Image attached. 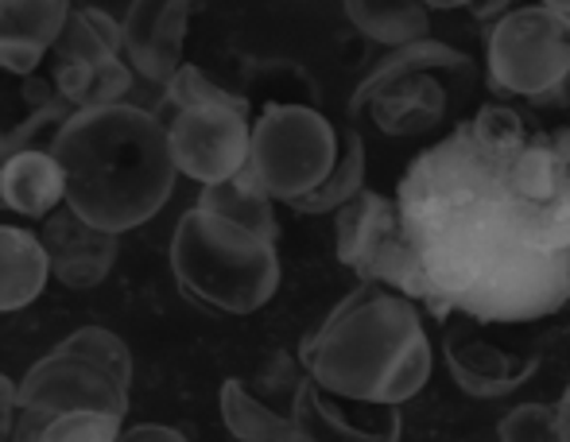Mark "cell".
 Returning <instances> with one entry per match:
<instances>
[{
    "mask_svg": "<svg viewBox=\"0 0 570 442\" xmlns=\"http://www.w3.org/2000/svg\"><path fill=\"white\" fill-rule=\"evenodd\" d=\"M396 206L400 295L431 315L532 326L570 307V164L551 132L501 151L462 120L407 164Z\"/></svg>",
    "mask_w": 570,
    "mask_h": 442,
    "instance_id": "cell-1",
    "label": "cell"
},
{
    "mask_svg": "<svg viewBox=\"0 0 570 442\" xmlns=\"http://www.w3.org/2000/svg\"><path fill=\"white\" fill-rule=\"evenodd\" d=\"M51 156L67 179L70 210L117 237L156 218L179 175L159 112L132 101L75 112L55 132Z\"/></svg>",
    "mask_w": 570,
    "mask_h": 442,
    "instance_id": "cell-2",
    "label": "cell"
},
{
    "mask_svg": "<svg viewBox=\"0 0 570 442\" xmlns=\"http://www.w3.org/2000/svg\"><path fill=\"white\" fill-rule=\"evenodd\" d=\"M299 361L318 389L357 404L400 407L431 381V342L407 295L361 284L311 331Z\"/></svg>",
    "mask_w": 570,
    "mask_h": 442,
    "instance_id": "cell-3",
    "label": "cell"
},
{
    "mask_svg": "<svg viewBox=\"0 0 570 442\" xmlns=\"http://www.w3.org/2000/svg\"><path fill=\"white\" fill-rule=\"evenodd\" d=\"M171 272L190 299L226 315H253L279 292L276 240L198 206L175 225Z\"/></svg>",
    "mask_w": 570,
    "mask_h": 442,
    "instance_id": "cell-4",
    "label": "cell"
},
{
    "mask_svg": "<svg viewBox=\"0 0 570 442\" xmlns=\"http://www.w3.org/2000/svg\"><path fill=\"white\" fill-rule=\"evenodd\" d=\"M473 82V59L451 43L423 39L404 51H389L353 90L350 112L365 117L384 136L431 132L446 120L458 94Z\"/></svg>",
    "mask_w": 570,
    "mask_h": 442,
    "instance_id": "cell-5",
    "label": "cell"
},
{
    "mask_svg": "<svg viewBox=\"0 0 570 442\" xmlns=\"http://www.w3.org/2000/svg\"><path fill=\"white\" fill-rule=\"evenodd\" d=\"M159 120L167 125L179 175L198 187H214L240 175L253 156V109L245 94L214 82L206 70L183 67L164 90Z\"/></svg>",
    "mask_w": 570,
    "mask_h": 442,
    "instance_id": "cell-6",
    "label": "cell"
},
{
    "mask_svg": "<svg viewBox=\"0 0 570 442\" xmlns=\"http://www.w3.org/2000/svg\"><path fill=\"white\" fill-rule=\"evenodd\" d=\"M132 353L106 326L62 337L16 384V412H109L128 415Z\"/></svg>",
    "mask_w": 570,
    "mask_h": 442,
    "instance_id": "cell-7",
    "label": "cell"
},
{
    "mask_svg": "<svg viewBox=\"0 0 570 442\" xmlns=\"http://www.w3.org/2000/svg\"><path fill=\"white\" fill-rule=\"evenodd\" d=\"M489 82L504 98L563 106L570 101V31L548 4L504 8L485 36Z\"/></svg>",
    "mask_w": 570,
    "mask_h": 442,
    "instance_id": "cell-8",
    "label": "cell"
},
{
    "mask_svg": "<svg viewBox=\"0 0 570 442\" xmlns=\"http://www.w3.org/2000/svg\"><path fill=\"white\" fill-rule=\"evenodd\" d=\"M342 159V125L323 109L276 106L253 117L248 171L276 203H299L315 195Z\"/></svg>",
    "mask_w": 570,
    "mask_h": 442,
    "instance_id": "cell-9",
    "label": "cell"
},
{
    "mask_svg": "<svg viewBox=\"0 0 570 442\" xmlns=\"http://www.w3.org/2000/svg\"><path fill=\"white\" fill-rule=\"evenodd\" d=\"M47 70L51 90L75 112L125 106L136 86L120 47V23L90 4H70V20L55 51L47 55Z\"/></svg>",
    "mask_w": 570,
    "mask_h": 442,
    "instance_id": "cell-10",
    "label": "cell"
},
{
    "mask_svg": "<svg viewBox=\"0 0 570 442\" xmlns=\"http://www.w3.org/2000/svg\"><path fill=\"white\" fill-rule=\"evenodd\" d=\"M443 361L465 396L501 400L540 373V342L528 326H497L454 315L443 331Z\"/></svg>",
    "mask_w": 570,
    "mask_h": 442,
    "instance_id": "cell-11",
    "label": "cell"
},
{
    "mask_svg": "<svg viewBox=\"0 0 570 442\" xmlns=\"http://www.w3.org/2000/svg\"><path fill=\"white\" fill-rule=\"evenodd\" d=\"M334 248L338 261L361 284H381L400 292L407 272V240L400 222L396 198H384L376 190H361L350 206L338 210L334 222Z\"/></svg>",
    "mask_w": 570,
    "mask_h": 442,
    "instance_id": "cell-12",
    "label": "cell"
},
{
    "mask_svg": "<svg viewBox=\"0 0 570 442\" xmlns=\"http://www.w3.org/2000/svg\"><path fill=\"white\" fill-rule=\"evenodd\" d=\"M195 8L187 0H136L128 4L125 20H120V47H125V62L132 67L136 78L148 86L175 82L187 62H183V39H187V23Z\"/></svg>",
    "mask_w": 570,
    "mask_h": 442,
    "instance_id": "cell-13",
    "label": "cell"
},
{
    "mask_svg": "<svg viewBox=\"0 0 570 442\" xmlns=\"http://www.w3.org/2000/svg\"><path fill=\"white\" fill-rule=\"evenodd\" d=\"M400 431H404L400 407L342 400L307 381L295 400L287 442H400Z\"/></svg>",
    "mask_w": 570,
    "mask_h": 442,
    "instance_id": "cell-14",
    "label": "cell"
},
{
    "mask_svg": "<svg viewBox=\"0 0 570 442\" xmlns=\"http://www.w3.org/2000/svg\"><path fill=\"white\" fill-rule=\"evenodd\" d=\"M39 240L47 248V261L59 284H67L70 292H90L101 279L114 272L117 264V233H106L86 218H78L70 206L55 210L51 218L39 225Z\"/></svg>",
    "mask_w": 570,
    "mask_h": 442,
    "instance_id": "cell-15",
    "label": "cell"
},
{
    "mask_svg": "<svg viewBox=\"0 0 570 442\" xmlns=\"http://www.w3.org/2000/svg\"><path fill=\"white\" fill-rule=\"evenodd\" d=\"M70 20L67 0H0V70L28 82Z\"/></svg>",
    "mask_w": 570,
    "mask_h": 442,
    "instance_id": "cell-16",
    "label": "cell"
},
{
    "mask_svg": "<svg viewBox=\"0 0 570 442\" xmlns=\"http://www.w3.org/2000/svg\"><path fill=\"white\" fill-rule=\"evenodd\" d=\"M0 206L39 222L67 206V179H62V167L55 164L51 148H28L8 159L0 171Z\"/></svg>",
    "mask_w": 570,
    "mask_h": 442,
    "instance_id": "cell-17",
    "label": "cell"
},
{
    "mask_svg": "<svg viewBox=\"0 0 570 442\" xmlns=\"http://www.w3.org/2000/svg\"><path fill=\"white\" fill-rule=\"evenodd\" d=\"M47 279H51V261H47L39 233L0 225V315L36 303Z\"/></svg>",
    "mask_w": 570,
    "mask_h": 442,
    "instance_id": "cell-18",
    "label": "cell"
},
{
    "mask_svg": "<svg viewBox=\"0 0 570 442\" xmlns=\"http://www.w3.org/2000/svg\"><path fill=\"white\" fill-rule=\"evenodd\" d=\"M345 20L389 51H404V47L431 39V12L420 0H350Z\"/></svg>",
    "mask_w": 570,
    "mask_h": 442,
    "instance_id": "cell-19",
    "label": "cell"
},
{
    "mask_svg": "<svg viewBox=\"0 0 570 442\" xmlns=\"http://www.w3.org/2000/svg\"><path fill=\"white\" fill-rule=\"evenodd\" d=\"M272 203H276V198H272L268 190L261 187V179L245 167V171L233 175L226 183L203 187L195 206L206 214H218V218L240 225V229H248V233H261V237L276 240L279 225H276V206Z\"/></svg>",
    "mask_w": 570,
    "mask_h": 442,
    "instance_id": "cell-20",
    "label": "cell"
},
{
    "mask_svg": "<svg viewBox=\"0 0 570 442\" xmlns=\"http://www.w3.org/2000/svg\"><path fill=\"white\" fill-rule=\"evenodd\" d=\"M120 423L109 412H16L12 442H117Z\"/></svg>",
    "mask_w": 570,
    "mask_h": 442,
    "instance_id": "cell-21",
    "label": "cell"
},
{
    "mask_svg": "<svg viewBox=\"0 0 570 442\" xmlns=\"http://www.w3.org/2000/svg\"><path fill=\"white\" fill-rule=\"evenodd\" d=\"M245 101L248 109L264 112V109H276V106H311L318 109L323 94H318L315 78L299 67V62H287V59H264L253 62L245 75Z\"/></svg>",
    "mask_w": 570,
    "mask_h": 442,
    "instance_id": "cell-22",
    "label": "cell"
},
{
    "mask_svg": "<svg viewBox=\"0 0 570 442\" xmlns=\"http://www.w3.org/2000/svg\"><path fill=\"white\" fill-rule=\"evenodd\" d=\"M222 420L237 442H287L292 439V415L261 400L245 381L222 384Z\"/></svg>",
    "mask_w": 570,
    "mask_h": 442,
    "instance_id": "cell-23",
    "label": "cell"
},
{
    "mask_svg": "<svg viewBox=\"0 0 570 442\" xmlns=\"http://www.w3.org/2000/svg\"><path fill=\"white\" fill-rule=\"evenodd\" d=\"M365 190V140L357 128L342 125V159L334 167V175L315 190V195L292 203V210L299 214H338L342 206H350L353 198Z\"/></svg>",
    "mask_w": 570,
    "mask_h": 442,
    "instance_id": "cell-24",
    "label": "cell"
},
{
    "mask_svg": "<svg viewBox=\"0 0 570 442\" xmlns=\"http://www.w3.org/2000/svg\"><path fill=\"white\" fill-rule=\"evenodd\" d=\"M75 117V109L67 106V101L59 98V94H51L47 101H39V106H31L23 117H16L12 125L0 132V171H4V164L12 156H20V151L28 148H39V144H51L55 136L47 132H59L67 120Z\"/></svg>",
    "mask_w": 570,
    "mask_h": 442,
    "instance_id": "cell-25",
    "label": "cell"
},
{
    "mask_svg": "<svg viewBox=\"0 0 570 442\" xmlns=\"http://www.w3.org/2000/svg\"><path fill=\"white\" fill-rule=\"evenodd\" d=\"M497 442H563L556 404H520L497 423Z\"/></svg>",
    "mask_w": 570,
    "mask_h": 442,
    "instance_id": "cell-26",
    "label": "cell"
},
{
    "mask_svg": "<svg viewBox=\"0 0 570 442\" xmlns=\"http://www.w3.org/2000/svg\"><path fill=\"white\" fill-rule=\"evenodd\" d=\"M117 442H187V435L175 428H164V423H140V428L125 431Z\"/></svg>",
    "mask_w": 570,
    "mask_h": 442,
    "instance_id": "cell-27",
    "label": "cell"
},
{
    "mask_svg": "<svg viewBox=\"0 0 570 442\" xmlns=\"http://www.w3.org/2000/svg\"><path fill=\"white\" fill-rule=\"evenodd\" d=\"M12 428H16V384L0 373V442L12 439Z\"/></svg>",
    "mask_w": 570,
    "mask_h": 442,
    "instance_id": "cell-28",
    "label": "cell"
},
{
    "mask_svg": "<svg viewBox=\"0 0 570 442\" xmlns=\"http://www.w3.org/2000/svg\"><path fill=\"white\" fill-rule=\"evenodd\" d=\"M556 412H559V431H563V442H570V384L563 389V396L556 400Z\"/></svg>",
    "mask_w": 570,
    "mask_h": 442,
    "instance_id": "cell-29",
    "label": "cell"
},
{
    "mask_svg": "<svg viewBox=\"0 0 570 442\" xmlns=\"http://www.w3.org/2000/svg\"><path fill=\"white\" fill-rule=\"evenodd\" d=\"M548 12L556 16V20L570 31V0H548Z\"/></svg>",
    "mask_w": 570,
    "mask_h": 442,
    "instance_id": "cell-30",
    "label": "cell"
}]
</instances>
